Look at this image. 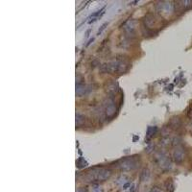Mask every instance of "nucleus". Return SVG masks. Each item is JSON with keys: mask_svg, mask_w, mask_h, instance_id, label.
<instances>
[{"mask_svg": "<svg viewBox=\"0 0 192 192\" xmlns=\"http://www.w3.org/2000/svg\"><path fill=\"white\" fill-rule=\"evenodd\" d=\"M110 175H112V171L110 169L95 168L88 172L86 178L90 182H102V181H106L107 179H109Z\"/></svg>", "mask_w": 192, "mask_h": 192, "instance_id": "obj_1", "label": "nucleus"}, {"mask_svg": "<svg viewBox=\"0 0 192 192\" xmlns=\"http://www.w3.org/2000/svg\"><path fill=\"white\" fill-rule=\"evenodd\" d=\"M136 162L134 159L132 158H127L124 159L120 161L119 167L122 170H125V171H128V170H132L134 168H136Z\"/></svg>", "mask_w": 192, "mask_h": 192, "instance_id": "obj_2", "label": "nucleus"}, {"mask_svg": "<svg viewBox=\"0 0 192 192\" xmlns=\"http://www.w3.org/2000/svg\"><path fill=\"white\" fill-rule=\"evenodd\" d=\"M157 159L159 161L161 167H162L163 169H168V168H170V166H171L170 161H168V159H167L165 156H163V155L157 156Z\"/></svg>", "mask_w": 192, "mask_h": 192, "instance_id": "obj_3", "label": "nucleus"}, {"mask_svg": "<svg viewBox=\"0 0 192 192\" xmlns=\"http://www.w3.org/2000/svg\"><path fill=\"white\" fill-rule=\"evenodd\" d=\"M115 112H116V108H115L114 103H113L112 100H110L109 104L106 105V113L108 117H112V116L115 114Z\"/></svg>", "mask_w": 192, "mask_h": 192, "instance_id": "obj_4", "label": "nucleus"}, {"mask_svg": "<svg viewBox=\"0 0 192 192\" xmlns=\"http://www.w3.org/2000/svg\"><path fill=\"white\" fill-rule=\"evenodd\" d=\"M174 159L177 162H182L185 159V151L183 148H178L174 152Z\"/></svg>", "mask_w": 192, "mask_h": 192, "instance_id": "obj_5", "label": "nucleus"}, {"mask_svg": "<svg viewBox=\"0 0 192 192\" xmlns=\"http://www.w3.org/2000/svg\"><path fill=\"white\" fill-rule=\"evenodd\" d=\"M86 93V86L84 85H81V84H78L76 86V94L78 96H82L85 95Z\"/></svg>", "mask_w": 192, "mask_h": 192, "instance_id": "obj_6", "label": "nucleus"}, {"mask_svg": "<svg viewBox=\"0 0 192 192\" xmlns=\"http://www.w3.org/2000/svg\"><path fill=\"white\" fill-rule=\"evenodd\" d=\"M84 122H85V116L82 115L81 113H77L76 114V125L81 126Z\"/></svg>", "mask_w": 192, "mask_h": 192, "instance_id": "obj_7", "label": "nucleus"}, {"mask_svg": "<svg viewBox=\"0 0 192 192\" xmlns=\"http://www.w3.org/2000/svg\"><path fill=\"white\" fill-rule=\"evenodd\" d=\"M149 177H150V173L148 170H143L141 176H140V180L142 181V182H147L148 180H149Z\"/></svg>", "mask_w": 192, "mask_h": 192, "instance_id": "obj_8", "label": "nucleus"}, {"mask_svg": "<svg viewBox=\"0 0 192 192\" xmlns=\"http://www.w3.org/2000/svg\"><path fill=\"white\" fill-rule=\"evenodd\" d=\"M156 132H157V128H156V127H149V128H148V130H147V136H148V138L152 136Z\"/></svg>", "mask_w": 192, "mask_h": 192, "instance_id": "obj_9", "label": "nucleus"}, {"mask_svg": "<svg viewBox=\"0 0 192 192\" xmlns=\"http://www.w3.org/2000/svg\"><path fill=\"white\" fill-rule=\"evenodd\" d=\"M100 188L101 187H99V186H95V187L93 188V192H100Z\"/></svg>", "mask_w": 192, "mask_h": 192, "instance_id": "obj_10", "label": "nucleus"}, {"mask_svg": "<svg viewBox=\"0 0 192 192\" xmlns=\"http://www.w3.org/2000/svg\"><path fill=\"white\" fill-rule=\"evenodd\" d=\"M76 192H86V190L85 188H79Z\"/></svg>", "mask_w": 192, "mask_h": 192, "instance_id": "obj_11", "label": "nucleus"}, {"mask_svg": "<svg viewBox=\"0 0 192 192\" xmlns=\"http://www.w3.org/2000/svg\"><path fill=\"white\" fill-rule=\"evenodd\" d=\"M150 192H161V191L159 190V189H158V188H154L153 190H151Z\"/></svg>", "mask_w": 192, "mask_h": 192, "instance_id": "obj_12", "label": "nucleus"}, {"mask_svg": "<svg viewBox=\"0 0 192 192\" xmlns=\"http://www.w3.org/2000/svg\"><path fill=\"white\" fill-rule=\"evenodd\" d=\"M189 114H191L190 115V118H192V106H191V108H190V110H189V112H188V115Z\"/></svg>", "mask_w": 192, "mask_h": 192, "instance_id": "obj_13", "label": "nucleus"}]
</instances>
